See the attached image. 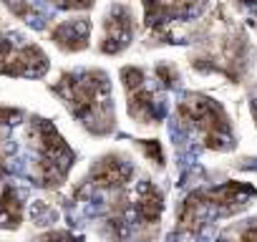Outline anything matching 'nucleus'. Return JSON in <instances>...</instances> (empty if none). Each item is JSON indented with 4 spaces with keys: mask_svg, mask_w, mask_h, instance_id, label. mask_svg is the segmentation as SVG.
I'll list each match as a JSON object with an SVG mask.
<instances>
[{
    "mask_svg": "<svg viewBox=\"0 0 257 242\" xmlns=\"http://www.w3.org/2000/svg\"><path fill=\"white\" fill-rule=\"evenodd\" d=\"M41 242H78V237H73L71 232H51Z\"/></svg>",
    "mask_w": 257,
    "mask_h": 242,
    "instance_id": "423d86ee",
    "label": "nucleus"
},
{
    "mask_svg": "<svg viewBox=\"0 0 257 242\" xmlns=\"http://www.w3.org/2000/svg\"><path fill=\"white\" fill-rule=\"evenodd\" d=\"M128 177H132V169L118 157H103L91 172V184L103 187V189H118L126 184Z\"/></svg>",
    "mask_w": 257,
    "mask_h": 242,
    "instance_id": "f03ea898",
    "label": "nucleus"
},
{
    "mask_svg": "<svg viewBox=\"0 0 257 242\" xmlns=\"http://www.w3.org/2000/svg\"><path fill=\"white\" fill-rule=\"evenodd\" d=\"M23 219V202L16 187H3L0 192V227H18Z\"/></svg>",
    "mask_w": 257,
    "mask_h": 242,
    "instance_id": "20e7f679",
    "label": "nucleus"
},
{
    "mask_svg": "<svg viewBox=\"0 0 257 242\" xmlns=\"http://www.w3.org/2000/svg\"><path fill=\"white\" fill-rule=\"evenodd\" d=\"M3 172H6V162H3V157H0V177H3Z\"/></svg>",
    "mask_w": 257,
    "mask_h": 242,
    "instance_id": "0eeeda50",
    "label": "nucleus"
},
{
    "mask_svg": "<svg viewBox=\"0 0 257 242\" xmlns=\"http://www.w3.org/2000/svg\"><path fill=\"white\" fill-rule=\"evenodd\" d=\"M88 31H91V26L86 21H66L53 28L51 38L63 51H81L88 46Z\"/></svg>",
    "mask_w": 257,
    "mask_h": 242,
    "instance_id": "7ed1b4c3",
    "label": "nucleus"
},
{
    "mask_svg": "<svg viewBox=\"0 0 257 242\" xmlns=\"http://www.w3.org/2000/svg\"><path fill=\"white\" fill-rule=\"evenodd\" d=\"M162 209H164L162 194H159L152 184H147V187L142 189L139 202H137V214H139V219H142V222H149V224H157Z\"/></svg>",
    "mask_w": 257,
    "mask_h": 242,
    "instance_id": "39448f33",
    "label": "nucleus"
},
{
    "mask_svg": "<svg viewBox=\"0 0 257 242\" xmlns=\"http://www.w3.org/2000/svg\"><path fill=\"white\" fill-rule=\"evenodd\" d=\"M21 41V38H18ZM11 36H0V73L8 76H43L48 61L33 43H18Z\"/></svg>",
    "mask_w": 257,
    "mask_h": 242,
    "instance_id": "f257e3e1",
    "label": "nucleus"
}]
</instances>
